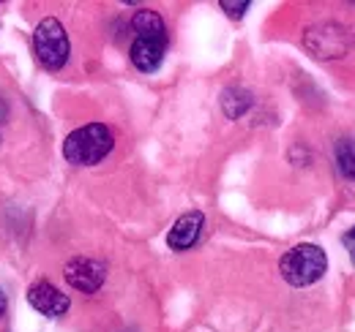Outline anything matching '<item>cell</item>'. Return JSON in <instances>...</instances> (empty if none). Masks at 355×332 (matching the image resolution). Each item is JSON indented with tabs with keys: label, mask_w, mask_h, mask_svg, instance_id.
<instances>
[{
	"label": "cell",
	"mask_w": 355,
	"mask_h": 332,
	"mask_svg": "<svg viewBox=\"0 0 355 332\" xmlns=\"http://www.w3.org/2000/svg\"><path fill=\"white\" fill-rule=\"evenodd\" d=\"M115 147V136L104 123H88L74 128L63 142V158L74 166L101 164Z\"/></svg>",
	"instance_id": "obj_1"
},
{
	"label": "cell",
	"mask_w": 355,
	"mask_h": 332,
	"mask_svg": "<svg viewBox=\"0 0 355 332\" xmlns=\"http://www.w3.org/2000/svg\"><path fill=\"white\" fill-rule=\"evenodd\" d=\"M279 273L290 286L304 289L317 284L328 273V256L314 243H301L279 259Z\"/></svg>",
	"instance_id": "obj_2"
},
{
	"label": "cell",
	"mask_w": 355,
	"mask_h": 332,
	"mask_svg": "<svg viewBox=\"0 0 355 332\" xmlns=\"http://www.w3.org/2000/svg\"><path fill=\"white\" fill-rule=\"evenodd\" d=\"M31 44H33L36 63H39L44 71H49V74L60 71V68L69 63L71 44H69V33H66V28H63L60 19L44 17V19L36 25Z\"/></svg>",
	"instance_id": "obj_3"
},
{
	"label": "cell",
	"mask_w": 355,
	"mask_h": 332,
	"mask_svg": "<svg viewBox=\"0 0 355 332\" xmlns=\"http://www.w3.org/2000/svg\"><path fill=\"white\" fill-rule=\"evenodd\" d=\"M63 278L80 294H96L107 281V264L98 259H90V256H74L66 261Z\"/></svg>",
	"instance_id": "obj_4"
},
{
	"label": "cell",
	"mask_w": 355,
	"mask_h": 332,
	"mask_svg": "<svg viewBox=\"0 0 355 332\" xmlns=\"http://www.w3.org/2000/svg\"><path fill=\"white\" fill-rule=\"evenodd\" d=\"M28 302H31L33 311H39L46 319H60L71 308L69 294H63V291L58 289L55 284H49V281H33L28 286Z\"/></svg>",
	"instance_id": "obj_5"
},
{
	"label": "cell",
	"mask_w": 355,
	"mask_h": 332,
	"mask_svg": "<svg viewBox=\"0 0 355 332\" xmlns=\"http://www.w3.org/2000/svg\"><path fill=\"white\" fill-rule=\"evenodd\" d=\"M167 42L170 39H156V36H134L132 49H129V57H132V66L142 74H153L159 71V66L164 63V55H167Z\"/></svg>",
	"instance_id": "obj_6"
},
{
	"label": "cell",
	"mask_w": 355,
	"mask_h": 332,
	"mask_svg": "<svg viewBox=\"0 0 355 332\" xmlns=\"http://www.w3.org/2000/svg\"><path fill=\"white\" fill-rule=\"evenodd\" d=\"M202 226H205V215L200 210L183 212L175 223H173L170 234H167V246L173 250H178V253L194 248L197 240H200V234H202Z\"/></svg>",
	"instance_id": "obj_7"
},
{
	"label": "cell",
	"mask_w": 355,
	"mask_h": 332,
	"mask_svg": "<svg viewBox=\"0 0 355 332\" xmlns=\"http://www.w3.org/2000/svg\"><path fill=\"white\" fill-rule=\"evenodd\" d=\"M254 107V95L243 87H227L222 93V112L230 120H241Z\"/></svg>",
	"instance_id": "obj_8"
},
{
	"label": "cell",
	"mask_w": 355,
	"mask_h": 332,
	"mask_svg": "<svg viewBox=\"0 0 355 332\" xmlns=\"http://www.w3.org/2000/svg\"><path fill=\"white\" fill-rule=\"evenodd\" d=\"M134 36H156V39H167V25L159 17V11L153 8H139L132 17Z\"/></svg>",
	"instance_id": "obj_9"
},
{
	"label": "cell",
	"mask_w": 355,
	"mask_h": 332,
	"mask_svg": "<svg viewBox=\"0 0 355 332\" xmlns=\"http://www.w3.org/2000/svg\"><path fill=\"white\" fill-rule=\"evenodd\" d=\"M336 166H339V172H342L347 180H355V142L353 139H339V142H336Z\"/></svg>",
	"instance_id": "obj_10"
},
{
	"label": "cell",
	"mask_w": 355,
	"mask_h": 332,
	"mask_svg": "<svg viewBox=\"0 0 355 332\" xmlns=\"http://www.w3.org/2000/svg\"><path fill=\"white\" fill-rule=\"evenodd\" d=\"M219 8H222L227 17H232V19H241L249 8H252V3L249 0H241V3H235V0H222L219 3Z\"/></svg>",
	"instance_id": "obj_11"
},
{
	"label": "cell",
	"mask_w": 355,
	"mask_h": 332,
	"mask_svg": "<svg viewBox=\"0 0 355 332\" xmlns=\"http://www.w3.org/2000/svg\"><path fill=\"white\" fill-rule=\"evenodd\" d=\"M345 246H347V250H350V259H353V264H355V226L345 234V240H342Z\"/></svg>",
	"instance_id": "obj_12"
},
{
	"label": "cell",
	"mask_w": 355,
	"mask_h": 332,
	"mask_svg": "<svg viewBox=\"0 0 355 332\" xmlns=\"http://www.w3.org/2000/svg\"><path fill=\"white\" fill-rule=\"evenodd\" d=\"M6 311H8V297H6V291L0 286V319L6 316Z\"/></svg>",
	"instance_id": "obj_13"
},
{
	"label": "cell",
	"mask_w": 355,
	"mask_h": 332,
	"mask_svg": "<svg viewBox=\"0 0 355 332\" xmlns=\"http://www.w3.org/2000/svg\"><path fill=\"white\" fill-rule=\"evenodd\" d=\"M6 118H8V104H6V98L0 95V123H6Z\"/></svg>",
	"instance_id": "obj_14"
}]
</instances>
